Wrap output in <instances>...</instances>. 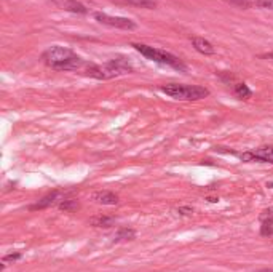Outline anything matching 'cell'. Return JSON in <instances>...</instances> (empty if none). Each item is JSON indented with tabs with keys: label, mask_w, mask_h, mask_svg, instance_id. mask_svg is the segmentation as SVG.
<instances>
[{
	"label": "cell",
	"mask_w": 273,
	"mask_h": 272,
	"mask_svg": "<svg viewBox=\"0 0 273 272\" xmlns=\"http://www.w3.org/2000/svg\"><path fill=\"white\" fill-rule=\"evenodd\" d=\"M135 72V69L130 64V61L125 58H115L107 61L106 64L97 66V64H90L87 67V75L94 77L97 80H107L114 77H120V75H127Z\"/></svg>",
	"instance_id": "obj_2"
},
{
	"label": "cell",
	"mask_w": 273,
	"mask_h": 272,
	"mask_svg": "<svg viewBox=\"0 0 273 272\" xmlns=\"http://www.w3.org/2000/svg\"><path fill=\"white\" fill-rule=\"evenodd\" d=\"M262 235H272L273 234V221H264L261 227Z\"/></svg>",
	"instance_id": "obj_16"
},
{
	"label": "cell",
	"mask_w": 273,
	"mask_h": 272,
	"mask_svg": "<svg viewBox=\"0 0 273 272\" xmlns=\"http://www.w3.org/2000/svg\"><path fill=\"white\" fill-rule=\"evenodd\" d=\"M190 40H192V45H193L195 50H197L198 53H201V54H205V56H209V54L216 53L211 42H208V40L201 39V37H192Z\"/></svg>",
	"instance_id": "obj_9"
},
{
	"label": "cell",
	"mask_w": 273,
	"mask_h": 272,
	"mask_svg": "<svg viewBox=\"0 0 273 272\" xmlns=\"http://www.w3.org/2000/svg\"><path fill=\"white\" fill-rule=\"evenodd\" d=\"M160 90L179 101H198L203 98L209 96V90L200 85H179V83H170V85H162Z\"/></svg>",
	"instance_id": "obj_3"
},
{
	"label": "cell",
	"mask_w": 273,
	"mask_h": 272,
	"mask_svg": "<svg viewBox=\"0 0 273 272\" xmlns=\"http://www.w3.org/2000/svg\"><path fill=\"white\" fill-rule=\"evenodd\" d=\"M256 272H273V269H259Z\"/></svg>",
	"instance_id": "obj_24"
},
{
	"label": "cell",
	"mask_w": 273,
	"mask_h": 272,
	"mask_svg": "<svg viewBox=\"0 0 273 272\" xmlns=\"http://www.w3.org/2000/svg\"><path fill=\"white\" fill-rule=\"evenodd\" d=\"M51 2L58 6V8L71 13H79V15H85L88 10L85 8V5L80 3L79 0H51Z\"/></svg>",
	"instance_id": "obj_6"
},
{
	"label": "cell",
	"mask_w": 273,
	"mask_h": 272,
	"mask_svg": "<svg viewBox=\"0 0 273 272\" xmlns=\"http://www.w3.org/2000/svg\"><path fill=\"white\" fill-rule=\"evenodd\" d=\"M42 58H44L45 64L54 71H77L85 64V61L79 54H75L71 48L59 45L48 48Z\"/></svg>",
	"instance_id": "obj_1"
},
{
	"label": "cell",
	"mask_w": 273,
	"mask_h": 272,
	"mask_svg": "<svg viewBox=\"0 0 273 272\" xmlns=\"http://www.w3.org/2000/svg\"><path fill=\"white\" fill-rule=\"evenodd\" d=\"M136 237V232L128 227H120L114 235V242H123V240H133Z\"/></svg>",
	"instance_id": "obj_11"
},
{
	"label": "cell",
	"mask_w": 273,
	"mask_h": 272,
	"mask_svg": "<svg viewBox=\"0 0 273 272\" xmlns=\"http://www.w3.org/2000/svg\"><path fill=\"white\" fill-rule=\"evenodd\" d=\"M18 260H21V253H10V255H5L3 260H2V269H3L8 263L18 261Z\"/></svg>",
	"instance_id": "obj_15"
},
{
	"label": "cell",
	"mask_w": 273,
	"mask_h": 272,
	"mask_svg": "<svg viewBox=\"0 0 273 272\" xmlns=\"http://www.w3.org/2000/svg\"><path fill=\"white\" fill-rule=\"evenodd\" d=\"M178 213L184 215V216H190L193 213V208H190V207H181V208H178Z\"/></svg>",
	"instance_id": "obj_21"
},
{
	"label": "cell",
	"mask_w": 273,
	"mask_h": 272,
	"mask_svg": "<svg viewBox=\"0 0 273 272\" xmlns=\"http://www.w3.org/2000/svg\"><path fill=\"white\" fill-rule=\"evenodd\" d=\"M122 2H123V0H122Z\"/></svg>",
	"instance_id": "obj_26"
},
{
	"label": "cell",
	"mask_w": 273,
	"mask_h": 272,
	"mask_svg": "<svg viewBox=\"0 0 273 272\" xmlns=\"http://www.w3.org/2000/svg\"><path fill=\"white\" fill-rule=\"evenodd\" d=\"M256 152H257V154H261V156L270 157V156H273V148H261V149H257Z\"/></svg>",
	"instance_id": "obj_20"
},
{
	"label": "cell",
	"mask_w": 273,
	"mask_h": 272,
	"mask_svg": "<svg viewBox=\"0 0 273 272\" xmlns=\"http://www.w3.org/2000/svg\"><path fill=\"white\" fill-rule=\"evenodd\" d=\"M219 77L226 82V83H230V82H235V75L230 74V72H219Z\"/></svg>",
	"instance_id": "obj_19"
},
{
	"label": "cell",
	"mask_w": 273,
	"mask_h": 272,
	"mask_svg": "<svg viewBox=\"0 0 273 272\" xmlns=\"http://www.w3.org/2000/svg\"><path fill=\"white\" fill-rule=\"evenodd\" d=\"M261 221H273V212L272 210H265L262 215H261Z\"/></svg>",
	"instance_id": "obj_22"
},
{
	"label": "cell",
	"mask_w": 273,
	"mask_h": 272,
	"mask_svg": "<svg viewBox=\"0 0 273 272\" xmlns=\"http://www.w3.org/2000/svg\"><path fill=\"white\" fill-rule=\"evenodd\" d=\"M79 208H80V204L77 200H62L59 204V210H62V212L72 213V212L79 210Z\"/></svg>",
	"instance_id": "obj_14"
},
{
	"label": "cell",
	"mask_w": 273,
	"mask_h": 272,
	"mask_svg": "<svg viewBox=\"0 0 273 272\" xmlns=\"http://www.w3.org/2000/svg\"><path fill=\"white\" fill-rule=\"evenodd\" d=\"M94 19L97 23L101 24H106V26H110V27H117V29H125V31H133L136 29V23L130 18H122V16H110V15H106V13H94Z\"/></svg>",
	"instance_id": "obj_5"
},
{
	"label": "cell",
	"mask_w": 273,
	"mask_h": 272,
	"mask_svg": "<svg viewBox=\"0 0 273 272\" xmlns=\"http://www.w3.org/2000/svg\"><path fill=\"white\" fill-rule=\"evenodd\" d=\"M233 92L240 100H248V98H251V95H253V92H251L246 83H235Z\"/></svg>",
	"instance_id": "obj_12"
},
{
	"label": "cell",
	"mask_w": 273,
	"mask_h": 272,
	"mask_svg": "<svg viewBox=\"0 0 273 272\" xmlns=\"http://www.w3.org/2000/svg\"><path fill=\"white\" fill-rule=\"evenodd\" d=\"M59 192L58 191H53V192H50V194H46L44 199H40L37 204H34V205H31L29 207V210L31 212H36V210H44V208H48V207H51V205H54L56 202L59 200Z\"/></svg>",
	"instance_id": "obj_7"
},
{
	"label": "cell",
	"mask_w": 273,
	"mask_h": 272,
	"mask_svg": "<svg viewBox=\"0 0 273 272\" xmlns=\"http://www.w3.org/2000/svg\"><path fill=\"white\" fill-rule=\"evenodd\" d=\"M135 50H137L139 53L145 56L147 59H150L153 62H160V64H166V66H171L178 71H185V64L182 62L179 58H176L174 54L163 52V50H158V48H153L149 45H144V44H133Z\"/></svg>",
	"instance_id": "obj_4"
},
{
	"label": "cell",
	"mask_w": 273,
	"mask_h": 272,
	"mask_svg": "<svg viewBox=\"0 0 273 272\" xmlns=\"http://www.w3.org/2000/svg\"><path fill=\"white\" fill-rule=\"evenodd\" d=\"M261 58H264V59H273V53H267V54H262Z\"/></svg>",
	"instance_id": "obj_23"
},
{
	"label": "cell",
	"mask_w": 273,
	"mask_h": 272,
	"mask_svg": "<svg viewBox=\"0 0 273 272\" xmlns=\"http://www.w3.org/2000/svg\"><path fill=\"white\" fill-rule=\"evenodd\" d=\"M93 200L96 204H101V205H117L118 195L110 191H99V192L93 194Z\"/></svg>",
	"instance_id": "obj_8"
},
{
	"label": "cell",
	"mask_w": 273,
	"mask_h": 272,
	"mask_svg": "<svg viewBox=\"0 0 273 272\" xmlns=\"http://www.w3.org/2000/svg\"><path fill=\"white\" fill-rule=\"evenodd\" d=\"M208 200H209V202H218V200H219V199H214V197H209V199H208Z\"/></svg>",
	"instance_id": "obj_25"
},
{
	"label": "cell",
	"mask_w": 273,
	"mask_h": 272,
	"mask_svg": "<svg viewBox=\"0 0 273 272\" xmlns=\"http://www.w3.org/2000/svg\"><path fill=\"white\" fill-rule=\"evenodd\" d=\"M256 5L261 6V8L273 10V0H256Z\"/></svg>",
	"instance_id": "obj_18"
},
{
	"label": "cell",
	"mask_w": 273,
	"mask_h": 272,
	"mask_svg": "<svg viewBox=\"0 0 273 272\" xmlns=\"http://www.w3.org/2000/svg\"><path fill=\"white\" fill-rule=\"evenodd\" d=\"M123 2H127L130 5H135V6H141V8H155L157 6V2L155 0H123Z\"/></svg>",
	"instance_id": "obj_13"
},
{
	"label": "cell",
	"mask_w": 273,
	"mask_h": 272,
	"mask_svg": "<svg viewBox=\"0 0 273 272\" xmlns=\"http://www.w3.org/2000/svg\"><path fill=\"white\" fill-rule=\"evenodd\" d=\"M230 5H235L238 8H249L251 6V2L249 0H226Z\"/></svg>",
	"instance_id": "obj_17"
},
{
	"label": "cell",
	"mask_w": 273,
	"mask_h": 272,
	"mask_svg": "<svg viewBox=\"0 0 273 272\" xmlns=\"http://www.w3.org/2000/svg\"><path fill=\"white\" fill-rule=\"evenodd\" d=\"M115 219L110 218V216H94V218L90 219V224L94 227H110L114 226Z\"/></svg>",
	"instance_id": "obj_10"
}]
</instances>
